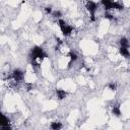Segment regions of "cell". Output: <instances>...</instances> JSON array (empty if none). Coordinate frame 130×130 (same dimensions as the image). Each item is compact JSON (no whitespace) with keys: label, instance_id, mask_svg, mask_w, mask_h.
<instances>
[{"label":"cell","instance_id":"6da1fadb","mask_svg":"<svg viewBox=\"0 0 130 130\" xmlns=\"http://www.w3.org/2000/svg\"><path fill=\"white\" fill-rule=\"evenodd\" d=\"M30 55H31V60H32V61H35L36 59L42 60L43 58L46 57V54L44 53L43 49H42L41 47H38V46H36V47H34V48L31 49Z\"/></svg>","mask_w":130,"mask_h":130},{"label":"cell","instance_id":"7a4b0ae2","mask_svg":"<svg viewBox=\"0 0 130 130\" xmlns=\"http://www.w3.org/2000/svg\"><path fill=\"white\" fill-rule=\"evenodd\" d=\"M59 26H60L61 31L63 32V35H64V36H69V35L72 32V30H73L72 26L68 25V24H67L64 20H62V19H60V20H59Z\"/></svg>","mask_w":130,"mask_h":130},{"label":"cell","instance_id":"3957f363","mask_svg":"<svg viewBox=\"0 0 130 130\" xmlns=\"http://www.w3.org/2000/svg\"><path fill=\"white\" fill-rule=\"evenodd\" d=\"M85 6H86V9H87V10L89 11V13H90L91 21H93V20H94V12H95V10H96V4H95L94 2H92V1H90V0H87Z\"/></svg>","mask_w":130,"mask_h":130},{"label":"cell","instance_id":"277c9868","mask_svg":"<svg viewBox=\"0 0 130 130\" xmlns=\"http://www.w3.org/2000/svg\"><path fill=\"white\" fill-rule=\"evenodd\" d=\"M12 77H13L14 80L19 81V80H21V79L23 78V73H22V71H20L19 69H15V70L12 72Z\"/></svg>","mask_w":130,"mask_h":130},{"label":"cell","instance_id":"5b68a950","mask_svg":"<svg viewBox=\"0 0 130 130\" xmlns=\"http://www.w3.org/2000/svg\"><path fill=\"white\" fill-rule=\"evenodd\" d=\"M102 3H103V5H104V7H105L106 10H110V9L113 8L114 2L112 0H102Z\"/></svg>","mask_w":130,"mask_h":130},{"label":"cell","instance_id":"8992f818","mask_svg":"<svg viewBox=\"0 0 130 130\" xmlns=\"http://www.w3.org/2000/svg\"><path fill=\"white\" fill-rule=\"evenodd\" d=\"M120 54L126 58H130V53L128 51V49L126 47H121L120 48Z\"/></svg>","mask_w":130,"mask_h":130},{"label":"cell","instance_id":"52a82bcc","mask_svg":"<svg viewBox=\"0 0 130 130\" xmlns=\"http://www.w3.org/2000/svg\"><path fill=\"white\" fill-rule=\"evenodd\" d=\"M56 93H57V98L59 99V100H62V99H64L65 96H66V91L65 90H63V89H56Z\"/></svg>","mask_w":130,"mask_h":130},{"label":"cell","instance_id":"ba28073f","mask_svg":"<svg viewBox=\"0 0 130 130\" xmlns=\"http://www.w3.org/2000/svg\"><path fill=\"white\" fill-rule=\"evenodd\" d=\"M51 128L53 130H58V129H61L62 128V124L60 122H53L51 124Z\"/></svg>","mask_w":130,"mask_h":130},{"label":"cell","instance_id":"9c48e42d","mask_svg":"<svg viewBox=\"0 0 130 130\" xmlns=\"http://www.w3.org/2000/svg\"><path fill=\"white\" fill-rule=\"evenodd\" d=\"M120 45H121V47H126V48H128L129 42H128V40H127L126 38H121V39H120Z\"/></svg>","mask_w":130,"mask_h":130},{"label":"cell","instance_id":"30bf717a","mask_svg":"<svg viewBox=\"0 0 130 130\" xmlns=\"http://www.w3.org/2000/svg\"><path fill=\"white\" fill-rule=\"evenodd\" d=\"M112 112H113V114H114V115H116V116H120V115H121L120 108H119V106H118V105H117V106H114V108H113Z\"/></svg>","mask_w":130,"mask_h":130},{"label":"cell","instance_id":"8fae6325","mask_svg":"<svg viewBox=\"0 0 130 130\" xmlns=\"http://www.w3.org/2000/svg\"><path fill=\"white\" fill-rule=\"evenodd\" d=\"M113 8L118 9V10H121V9H123V5H122V4H119V3H117V2H114Z\"/></svg>","mask_w":130,"mask_h":130},{"label":"cell","instance_id":"7c38bea8","mask_svg":"<svg viewBox=\"0 0 130 130\" xmlns=\"http://www.w3.org/2000/svg\"><path fill=\"white\" fill-rule=\"evenodd\" d=\"M69 56H70V58H71V61H75V60L77 59V55H76L75 53H73V52H70V53H69Z\"/></svg>","mask_w":130,"mask_h":130},{"label":"cell","instance_id":"4fadbf2b","mask_svg":"<svg viewBox=\"0 0 130 130\" xmlns=\"http://www.w3.org/2000/svg\"><path fill=\"white\" fill-rule=\"evenodd\" d=\"M111 89H113V90H115L116 89V84L115 83H113V82H111V83H109V85H108Z\"/></svg>","mask_w":130,"mask_h":130},{"label":"cell","instance_id":"5bb4252c","mask_svg":"<svg viewBox=\"0 0 130 130\" xmlns=\"http://www.w3.org/2000/svg\"><path fill=\"white\" fill-rule=\"evenodd\" d=\"M53 15H54L55 17H60V16H61V12H60V11H55V12L53 13Z\"/></svg>","mask_w":130,"mask_h":130},{"label":"cell","instance_id":"9a60e30c","mask_svg":"<svg viewBox=\"0 0 130 130\" xmlns=\"http://www.w3.org/2000/svg\"><path fill=\"white\" fill-rule=\"evenodd\" d=\"M105 17L108 18V19H113V18H114L113 15H111V14H109V13H106V14H105Z\"/></svg>","mask_w":130,"mask_h":130},{"label":"cell","instance_id":"2e32d148","mask_svg":"<svg viewBox=\"0 0 130 130\" xmlns=\"http://www.w3.org/2000/svg\"><path fill=\"white\" fill-rule=\"evenodd\" d=\"M45 10H46L47 13H51V12H52V8H51V7H46Z\"/></svg>","mask_w":130,"mask_h":130}]
</instances>
